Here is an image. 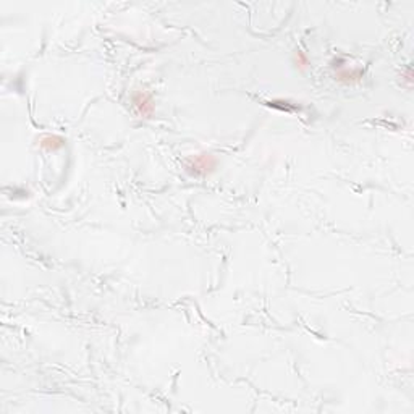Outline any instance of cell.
<instances>
[{
	"instance_id": "obj_1",
	"label": "cell",
	"mask_w": 414,
	"mask_h": 414,
	"mask_svg": "<svg viewBox=\"0 0 414 414\" xmlns=\"http://www.w3.org/2000/svg\"><path fill=\"white\" fill-rule=\"evenodd\" d=\"M133 105H135L136 112L143 117H151L154 112V104H152L151 95H149L147 92H143V91L135 94Z\"/></svg>"
},
{
	"instance_id": "obj_2",
	"label": "cell",
	"mask_w": 414,
	"mask_h": 414,
	"mask_svg": "<svg viewBox=\"0 0 414 414\" xmlns=\"http://www.w3.org/2000/svg\"><path fill=\"white\" fill-rule=\"evenodd\" d=\"M215 167V158L212 155H199L195 162H193V169H195L196 173H206L207 170L214 169Z\"/></svg>"
},
{
	"instance_id": "obj_3",
	"label": "cell",
	"mask_w": 414,
	"mask_h": 414,
	"mask_svg": "<svg viewBox=\"0 0 414 414\" xmlns=\"http://www.w3.org/2000/svg\"><path fill=\"white\" fill-rule=\"evenodd\" d=\"M296 63L299 65V68H306V65H307V57L301 50H298V54H296Z\"/></svg>"
}]
</instances>
